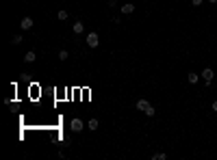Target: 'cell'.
I'll return each mask as SVG.
<instances>
[{"label": "cell", "instance_id": "obj_7", "mask_svg": "<svg viewBox=\"0 0 217 160\" xmlns=\"http://www.w3.org/2000/svg\"><path fill=\"white\" fill-rule=\"evenodd\" d=\"M132 11H135V4H132V2H126V4L122 7V13H126V15L132 13Z\"/></svg>", "mask_w": 217, "mask_h": 160}, {"label": "cell", "instance_id": "obj_14", "mask_svg": "<svg viewBox=\"0 0 217 160\" xmlns=\"http://www.w3.org/2000/svg\"><path fill=\"white\" fill-rule=\"evenodd\" d=\"M59 20H67V11H59Z\"/></svg>", "mask_w": 217, "mask_h": 160}, {"label": "cell", "instance_id": "obj_11", "mask_svg": "<svg viewBox=\"0 0 217 160\" xmlns=\"http://www.w3.org/2000/svg\"><path fill=\"white\" fill-rule=\"evenodd\" d=\"M165 158H167V156H165L163 152H159V154H154V156H152V160H165Z\"/></svg>", "mask_w": 217, "mask_h": 160}, {"label": "cell", "instance_id": "obj_16", "mask_svg": "<svg viewBox=\"0 0 217 160\" xmlns=\"http://www.w3.org/2000/svg\"><path fill=\"white\" fill-rule=\"evenodd\" d=\"M191 4H193V7H200V4H202V0H191Z\"/></svg>", "mask_w": 217, "mask_h": 160}, {"label": "cell", "instance_id": "obj_2", "mask_svg": "<svg viewBox=\"0 0 217 160\" xmlns=\"http://www.w3.org/2000/svg\"><path fill=\"white\" fill-rule=\"evenodd\" d=\"M213 76H215V74H213V69H209V67L202 72V78H204V82H206V84H211V82H213Z\"/></svg>", "mask_w": 217, "mask_h": 160}, {"label": "cell", "instance_id": "obj_17", "mask_svg": "<svg viewBox=\"0 0 217 160\" xmlns=\"http://www.w3.org/2000/svg\"><path fill=\"white\" fill-rule=\"evenodd\" d=\"M213 111H215V113H217V100H215V102H213Z\"/></svg>", "mask_w": 217, "mask_h": 160}, {"label": "cell", "instance_id": "obj_1", "mask_svg": "<svg viewBox=\"0 0 217 160\" xmlns=\"http://www.w3.org/2000/svg\"><path fill=\"white\" fill-rule=\"evenodd\" d=\"M87 45H89V48H98V45H100L98 33H89V35H87Z\"/></svg>", "mask_w": 217, "mask_h": 160}, {"label": "cell", "instance_id": "obj_3", "mask_svg": "<svg viewBox=\"0 0 217 160\" xmlns=\"http://www.w3.org/2000/svg\"><path fill=\"white\" fill-rule=\"evenodd\" d=\"M20 26H22V31H31V28H33V20H31V17H24V20L20 22Z\"/></svg>", "mask_w": 217, "mask_h": 160}, {"label": "cell", "instance_id": "obj_10", "mask_svg": "<svg viewBox=\"0 0 217 160\" xmlns=\"http://www.w3.org/2000/svg\"><path fill=\"white\" fill-rule=\"evenodd\" d=\"M187 80H189L191 84H195V82L200 80V76H198V74H189V76H187Z\"/></svg>", "mask_w": 217, "mask_h": 160}, {"label": "cell", "instance_id": "obj_4", "mask_svg": "<svg viewBox=\"0 0 217 160\" xmlns=\"http://www.w3.org/2000/svg\"><path fill=\"white\" fill-rule=\"evenodd\" d=\"M135 108H137V111H143V113H145V111L150 108V104H148V100H139V102L135 104Z\"/></svg>", "mask_w": 217, "mask_h": 160}, {"label": "cell", "instance_id": "obj_6", "mask_svg": "<svg viewBox=\"0 0 217 160\" xmlns=\"http://www.w3.org/2000/svg\"><path fill=\"white\" fill-rule=\"evenodd\" d=\"M70 125H72V130H74V132L83 130V121H81V119H72V123H70Z\"/></svg>", "mask_w": 217, "mask_h": 160}, {"label": "cell", "instance_id": "obj_9", "mask_svg": "<svg viewBox=\"0 0 217 160\" xmlns=\"http://www.w3.org/2000/svg\"><path fill=\"white\" fill-rule=\"evenodd\" d=\"M87 128H89V130H98V119H89Z\"/></svg>", "mask_w": 217, "mask_h": 160}, {"label": "cell", "instance_id": "obj_8", "mask_svg": "<svg viewBox=\"0 0 217 160\" xmlns=\"http://www.w3.org/2000/svg\"><path fill=\"white\" fill-rule=\"evenodd\" d=\"M83 28H85V24H83V22H76V24L72 26V31H74L76 35H81V33H83Z\"/></svg>", "mask_w": 217, "mask_h": 160}, {"label": "cell", "instance_id": "obj_5", "mask_svg": "<svg viewBox=\"0 0 217 160\" xmlns=\"http://www.w3.org/2000/svg\"><path fill=\"white\" fill-rule=\"evenodd\" d=\"M35 59H37V54H35L33 50H28V52L24 54V61H26V63H35Z\"/></svg>", "mask_w": 217, "mask_h": 160}, {"label": "cell", "instance_id": "obj_18", "mask_svg": "<svg viewBox=\"0 0 217 160\" xmlns=\"http://www.w3.org/2000/svg\"><path fill=\"white\" fill-rule=\"evenodd\" d=\"M209 2H217V0H209Z\"/></svg>", "mask_w": 217, "mask_h": 160}, {"label": "cell", "instance_id": "obj_12", "mask_svg": "<svg viewBox=\"0 0 217 160\" xmlns=\"http://www.w3.org/2000/svg\"><path fill=\"white\" fill-rule=\"evenodd\" d=\"M67 56H70V54H67V50H61V52H59V59H61V61H65Z\"/></svg>", "mask_w": 217, "mask_h": 160}, {"label": "cell", "instance_id": "obj_13", "mask_svg": "<svg viewBox=\"0 0 217 160\" xmlns=\"http://www.w3.org/2000/svg\"><path fill=\"white\" fill-rule=\"evenodd\" d=\"M13 43L20 45V43H22V35H15V37H13Z\"/></svg>", "mask_w": 217, "mask_h": 160}, {"label": "cell", "instance_id": "obj_15", "mask_svg": "<svg viewBox=\"0 0 217 160\" xmlns=\"http://www.w3.org/2000/svg\"><path fill=\"white\" fill-rule=\"evenodd\" d=\"M154 113H156V111H154V108H152V106H150V108H148V111H145V115H148V117H154Z\"/></svg>", "mask_w": 217, "mask_h": 160}]
</instances>
